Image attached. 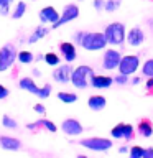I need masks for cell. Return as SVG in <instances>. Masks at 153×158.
Wrapping results in <instances>:
<instances>
[{
	"mask_svg": "<svg viewBox=\"0 0 153 158\" xmlns=\"http://www.w3.org/2000/svg\"><path fill=\"white\" fill-rule=\"evenodd\" d=\"M94 76V69L89 66H77L76 69H72L71 73V82L74 84V87L77 89H86L91 84V77Z\"/></svg>",
	"mask_w": 153,
	"mask_h": 158,
	"instance_id": "cell-1",
	"label": "cell"
},
{
	"mask_svg": "<svg viewBox=\"0 0 153 158\" xmlns=\"http://www.w3.org/2000/svg\"><path fill=\"white\" fill-rule=\"evenodd\" d=\"M104 36L107 40V44H112V46H118L125 41V27L120 22H114L105 28L104 31Z\"/></svg>",
	"mask_w": 153,
	"mask_h": 158,
	"instance_id": "cell-2",
	"label": "cell"
},
{
	"mask_svg": "<svg viewBox=\"0 0 153 158\" xmlns=\"http://www.w3.org/2000/svg\"><path fill=\"white\" fill-rule=\"evenodd\" d=\"M81 46L87 51H99L107 46V40L104 36V33H86L81 41Z\"/></svg>",
	"mask_w": 153,
	"mask_h": 158,
	"instance_id": "cell-3",
	"label": "cell"
},
{
	"mask_svg": "<svg viewBox=\"0 0 153 158\" xmlns=\"http://www.w3.org/2000/svg\"><path fill=\"white\" fill-rule=\"evenodd\" d=\"M79 145L86 147L92 152H107L112 148V140L102 138V137H91V138H82L79 142Z\"/></svg>",
	"mask_w": 153,
	"mask_h": 158,
	"instance_id": "cell-4",
	"label": "cell"
},
{
	"mask_svg": "<svg viewBox=\"0 0 153 158\" xmlns=\"http://www.w3.org/2000/svg\"><path fill=\"white\" fill-rule=\"evenodd\" d=\"M17 49L12 43L5 44V46L0 49V73L2 71H7V69L12 68V64L15 63L17 59Z\"/></svg>",
	"mask_w": 153,
	"mask_h": 158,
	"instance_id": "cell-5",
	"label": "cell"
},
{
	"mask_svg": "<svg viewBox=\"0 0 153 158\" xmlns=\"http://www.w3.org/2000/svg\"><path fill=\"white\" fill-rule=\"evenodd\" d=\"M138 66H140V58L135 54H127V56H122L120 63H118V71L130 76L138 69Z\"/></svg>",
	"mask_w": 153,
	"mask_h": 158,
	"instance_id": "cell-6",
	"label": "cell"
},
{
	"mask_svg": "<svg viewBox=\"0 0 153 158\" xmlns=\"http://www.w3.org/2000/svg\"><path fill=\"white\" fill-rule=\"evenodd\" d=\"M77 17H79V8H77V5L69 3V5H66V7H64L63 13L59 15V18H58V22L53 23V28H59L61 25L72 22V20L77 18Z\"/></svg>",
	"mask_w": 153,
	"mask_h": 158,
	"instance_id": "cell-7",
	"label": "cell"
},
{
	"mask_svg": "<svg viewBox=\"0 0 153 158\" xmlns=\"http://www.w3.org/2000/svg\"><path fill=\"white\" fill-rule=\"evenodd\" d=\"M122 59V54L117 51V49H107L104 53V59H102V68L107 69V71H112V69L118 68V63Z\"/></svg>",
	"mask_w": 153,
	"mask_h": 158,
	"instance_id": "cell-8",
	"label": "cell"
},
{
	"mask_svg": "<svg viewBox=\"0 0 153 158\" xmlns=\"http://www.w3.org/2000/svg\"><path fill=\"white\" fill-rule=\"evenodd\" d=\"M61 130L66 133V135L74 137V135H81L84 128L81 125V122L76 120V118H66V120L61 123Z\"/></svg>",
	"mask_w": 153,
	"mask_h": 158,
	"instance_id": "cell-9",
	"label": "cell"
},
{
	"mask_svg": "<svg viewBox=\"0 0 153 158\" xmlns=\"http://www.w3.org/2000/svg\"><path fill=\"white\" fill-rule=\"evenodd\" d=\"M71 73H72V68L69 66V63H68V64H64V66H58L56 69H54L53 77H54V81H58L61 84H66V82L71 81Z\"/></svg>",
	"mask_w": 153,
	"mask_h": 158,
	"instance_id": "cell-10",
	"label": "cell"
},
{
	"mask_svg": "<svg viewBox=\"0 0 153 158\" xmlns=\"http://www.w3.org/2000/svg\"><path fill=\"white\" fill-rule=\"evenodd\" d=\"M143 40H145V35H143L140 27H133L127 35V43L130 44V46H140L143 43Z\"/></svg>",
	"mask_w": 153,
	"mask_h": 158,
	"instance_id": "cell-11",
	"label": "cell"
},
{
	"mask_svg": "<svg viewBox=\"0 0 153 158\" xmlns=\"http://www.w3.org/2000/svg\"><path fill=\"white\" fill-rule=\"evenodd\" d=\"M114 82V77L110 76H102V74H94L91 77V86L96 89H107Z\"/></svg>",
	"mask_w": 153,
	"mask_h": 158,
	"instance_id": "cell-12",
	"label": "cell"
},
{
	"mask_svg": "<svg viewBox=\"0 0 153 158\" xmlns=\"http://www.w3.org/2000/svg\"><path fill=\"white\" fill-rule=\"evenodd\" d=\"M59 18V13L56 12L54 7H44L41 12H39V20L41 23H56Z\"/></svg>",
	"mask_w": 153,
	"mask_h": 158,
	"instance_id": "cell-13",
	"label": "cell"
},
{
	"mask_svg": "<svg viewBox=\"0 0 153 158\" xmlns=\"http://www.w3.org/2000/svg\"><path fill=\"white\" fill-rule=\"evenodd\" d=\"M59 51L63 53V58L66 59V63H72L74 59H76V46H74L72 43H69V41H64L59 44Z\"/></svg>",
	"mask_w": 153,
	"mask_h": 158,
	"instance_id": "cell-14",
	"label": "cell"
},
{
	"mask_svg": "<svg viewBox=\"0 0 153 158\" xmlns=\"http://www.w3.org/2000/svg\"><path fill=\"white\" fill-rule=\"evenodd\" d=\"M137 132L140 137H145V138L151 137L153 135V125H151L150 118H142L137 125Z\"/></svg>",
	"mask_w": 153,
	"mask_h": 158,
	"instance_id": "cell-15",
	"label": "cell"
},
{
	"mask_svg": "<svg viewBox=\"0 0 153 158\" xmlns=\"http://www.w3.org/2000/svg\"><path fill=\"white\" fill-rule=\"evenodd\" d=\"M87 106H89V109H92V110H102V109L107 106V101L104 96H91L87 101Z\"/></svg>",
	"mask_w": 153,
	"mask_h": 158,
	"instance_id": "cell-16",
	"label": "cell"
},
{
	"mask_svg": "<svg viewBox=\"0 0 153 158\" xmlns=\"http://www.w3.org/2000/svg\"><path fill=\"white\" fill-rule=\"evenodd\" d=\"M0 145H2L3 150H20L22 143L13 137H2L0 138Z\"/></svg>",
	"mask_w": 153,
	"mask_h": 158,
	"instance_id": "cell-17",
	"label": "cell"
},
{
	"mask_svg": "<svg viewBox=\"0 0 153 158\" xmlns=\"http://www.w3.org/2000/svg\"><path fill=\"white\" fill-rule=\"evenodd\" d=\"M20 87L25 89V91H28V92H31V94H35V96H38V92H39V87L35 84V81H33L31 77L20 79Z\"/></svg>",
	"mask_w": 153,
	"mask_h": 158,
	"instance_id": "cell-18",
	"label": "cell"
},
{
	"mask_svg": "<svg viewBox=\"0 0 153 158\" xmlns=\"http://www.w3.org/2000/svg\"><path fill=\"white\" fill-rule=\"evenodd\" d=\"M46 33H48V30L44 28V27H36V30L33 31V35L28 38V43H36L38 40H41Z\"/></svg>",
	"mask_w": 153,
	"mask_h": 158,
	"instance_id": "cell-19",
	"label": "cell"
},
{
	"mask_svg": "<svg viewBox=\"0 0 153 158\" xmlns=\"http://www.w3.org/2000/svg\"><path fill=\"white\" fill-rule=\"evenodd\" d=\"M58 99L66 104H71V102H76L77 101V96L74 92H58Z\"/></svg>",
	"mask_w": 153,
	"mask_h": 158,
	"instance_id": "cell-20",
	"label": "cell"
},
{
	"mask_svg": "<svg viewBox=\"0 0 153 158\" xmlns=\"http://www.w3.org/2000/svg\"><path fill=\"white\" fill-rule=\"evenodd\" d=\"M25 10H27V3H25V2H18L17 5H15V10L12 12V17H13L15 20L22 18L23 13H25Z\"/></svg>",
	"mask_w": 153,
	"mask_h": 158,
	"instance_id": "cell-21",
	"label": "cell"
},
{
	"mask_svg": "<svg viewBox=\"0 0 153 158\" xmlns=\"http://www.w3.org/2000/svg\"><path fill=\"white\" fill-rule=\"evenodd\" d=\"M17 58H18V61L22 63V64H30L33 61V53H30V51H20L17 54Z\"/></svg>",
	"mask_w": 153,
	"mask_h": 158,
	"instance_id": "cell-22",
	"label": "cell"
},
{
	"mask_svg": "<svg viewBox=\"0 0 153 158\" xmlns=\"http://www.w3.org/2000/svg\"><path fill=\"white\" fill-rule=\"evenodd\" d=\"M118 7H120V0H105V3H104V10L109 13L115 12Z\"/></svg>",
	"mask_w": 153,
	"mask_h": 158,
	"instance_id": "cell-23",
	"label": "cell"
},
{
	"mask_svg": "<svg viewBox=\"0 0 153 158\" xmlns=\"http://www.w3.org/2000/svg\"><path fill=\"white\" fill-rule=\"evenodd\" d=\"M43 59L46 61V64H49V66H58L59 64V56L54 53H46L43 56Z\"/></svg>",
	"mask_w": 153,
	"mask_h": 158,
	"instance_id": "cell-24",
	"label": "cell"
},
{
	"mask_svg": "<svg viewBox=\"0 0 153 158\" xmlns=\"http://www.w3.org/2000/svg\"><path fill=\"white\" fill-rule=\"evenodd\" d=\"M142 73H143V76H147V77H153V59L145 61V64L142 66Z\"/></svg>",
	"mask_w": 153,
	"mask_h": 158,
	"instance_id": "cell-25",
	"label": "cell"
},
{
	"mask_svg": "<svg viewBox=\"0 0 153 158\" xmlns=\"http://www.w3.org/2000/svg\"><path fill=\"white\" fill-rule=\"evenodd\" d=\"M133 125H130V123H123V138H125L127 142H130L133 138Z\"/></svg>",
	"mask_w": 153,
	"mask_h": 158,
	"instance_id": "cell-26",
	"label": "cell"
},
{
	"mask_svg": "<svg viewBox=\"0 0 153 158\" xmlns=\"http://www.w3.org/2000/svg\"><path fill=\"white\" fill-rule=\"evenodd\" d=\"M110 135L114 138H123V123H117L110 130Z\"/></svg>",
	"mask_w": 153,
	"mask_h": 158,
	"instance_id": "cell-27",
	"label": "cell"
},
{
	"mask_svg": "<svg viewBox=\"0 0 153 158\" xmlns=\"http://www.w3.org/2000/svg\"><path fill=\"white\" fill-rule=\"evenodd\" d=\"M143 150H145L143 147L133 145V147L130 148V158H142V156H143Z\"/></svg>",
	"mask_w": 153,
	"mask_h": 158,
	"instance_id": "cell-28",
	"label": "cell"
},
{
	"mask_svg": "<svg viewBox=\"0 0 153 158\" xmlns=\"http://www.w3.org/2000/svg\"><path fill=\"white\" fill-rule=\"evenodd\" d=\"M38 122H39V125H43V127L46 128L48 132H53V133H54V132L58 130V128H56V125H54V123H53L51 120H46V118H43V120H41V118H39Z\"/></svg>",
	"mask_w": 153,
	"mask_h": 158,
	"instance_id": "cell-29",
	"label": "cell"
},
{
	"mask_svg": "<svg viewBox=\"0 0 153 158\" xmlns=\"http://www.w3.org/2000/svg\"><path fill=\"white\" fill-rule=\"evenodd\" d=\"M2 125H3V127H7V128H17V127H18V123L15 122L12 117L3 115V118H2Z\"/></svg>",
	"mask_w": 153,
	"mask_h": 158,
	"instance_id": "cell-30",
	"label": "cell"
},
{
	"mask_svg": "<svg viewBox=\"0 0 153 158\" xmlns=\"http://www.w3.org/2000/svg\"><path fill=\"white\" fill-rule=\"evenodd\" d=\"M13 0H0V15H7Z\"/></svg>",
	"mask_w": 153,
	"mask_h": 158,
	"instance_id": "cell-31",
	"label": "cell"
},
{
	"mask_svg": "<svg viewBox=\"0 0 153 158\" xmlns=\"http://www.w3.org/2000/svg\"><path fill=\"white\" fill-rule=\"evenodd\" d=\"M49 94H51V86H49V84H44L43 87H39L38 97H41V99H46V97H49Z\"/></svg>",
	"mask_w": 153,
	"mask_h": 158,
	"instance_id": "cell-32",
	"label": "cell"
},
{
	"mask_svg": "<svg viewBox=\"0 0 153 158\" xmlns=\"http://www.w3.org/2000/svg\"><path fill=\"white\" fill-rule=\"evenodd\" d=\"M114 82H115V84H120V86H123V84H127L128 82V76H127V74H118V76H115V77H114Z\"/></svg>",
	"mask_w": 153,
	"mask_h": 158,
	"instance_id": "cell-33",
	"label": "cell"
},
{
	"mask_svg": "<svg viewBox=\"0 0 153 158\" xmlns=\"http://www.w3.org/2000/svg\"><path fill=\"white\" fill-rule=\"evenodd\" d=\"M104 3H105V0H94V8L101 12V10H104Z\"/></svg>",
	"mask_w": 153,
	"mask_h": 158,
	"instance_id": "cell-34",
	"label": "cell"
},
{
	"mask_svg": "<svg viewBox=\"0 0 153 158\" xmlns=\"http://www.w3.org/2000/svg\"><path fill=\"white\" fill-rule=\"evenodd\" d=\"M142 158H153V147H148L143 150V156Z\"/></svg>",
	"mask_w": 153,
	"mask_h": 158,
	"instance_id": "cell-35",
	"label": "cell"
},
{
	"mask_svg": "<svg viewBox=\"0 0 153 158\" xmlns=\"http://www.w3.org/2000/svg\"><path fill=\"white\" fill-rule=\"evenodd\" d=\"M7 96H8V89L0 84V101H2V99H5Z\"/></svg>",
	"mask_w": 153,
	"mask_h": 158,
	"instance_id": "cell-36",
	"label": "cell"
},
{
	"mask_svg": "<svg viewBox=\"0 0 153 158\" xmlns=\"http://www.w3.org/2000/svg\"><path fill=\"white\" fill-rule=\"evenodd\" d=\"M84 35H86V31H77L76 35H74V40H76V43H77V44H81L82 38H84Z\"/></svg>",
	"mask_w": 153,
	"mask_h": 158,
	"instance_id": "cell-37",
	"label": "cell"
},
{
	"mask_svg": "<svg viewBox=\"0 0 153 158\" xmlns=\"http://www.w3.org/2000/svg\"><path fill=\"white\" fill-rule=\"evenodd\" d=\"M145 86H147V92H148V94H153V77L148 79Z\"/></svg>",
	"mask_w": 153,
	"mask_h": 158,
	"instance_id": "cell-38",
	"label": "cell"
},
{
	"mask_svg": "<svg viewBox=\"0 0 153 158\" xmlns=\"http://www.w3.org/2000/svg\"><path fill=\"white\" fill-rule=\"evenodd\" d=\"M33 109H35V112L41 114V115H44V112H46V109H44V106H41V104H36Z\"/></svg>",
	"mask_w": 153,
	"mask_h": 158,
	"instance_id": "cell-39",
	"label": "cell"
},
{
	"mask_svg": "<svg viewBox=\"0 0 153 158\" xmlns=\"http://www.w3.org/2000/svg\"><path fill=\"white\" fill-rule=\"evenodd\" d=\"M128 152V148L125 147V145H123V147H120V148H118V153H127Z\"/></svg>",
	"mask_w": 153,
	"mask_h": 158,
	"instance_id": "cell-40",
	"label": "cell"
},
{
	"mask_svg": "<svg viewBox=\"0 0 153 158\" xmlns=\"http://www.w3.org/2000/svg\"><path fill=\"white\" fill-rule=\"evenodd\" d=\"M132 84H133V86H137V84H140V77H133V79H132Z\"/></svg>",
	"mask_w": 153,
	"mask_h": 158,
	"instance_id": "cell-41",
	"label": "cell"
},
{
	"mask_svg": "<svg viewBox=\"0 0 153 158\" xmlns=\"http://www.w3.org/2000/svg\"><path fill=\"white\" fill-rule=\"evenodd\" d=\"M77 158H87V156H86V155H79Z\"/></svg>",
	"mask_w": 153,
	"mask_h": 158,
	"instance_id": "cell-42",
	"label": "cell"
}]
</instances>
